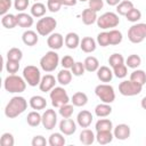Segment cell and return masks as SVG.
I'll return each mask as SVG.
<instances>
[{
  "label": "cell",
  "instance_id": "obj_49",
  "mask_svg": "<svg viewBox=\"0 0 146 146\" xmlns=\"http://www.w3.org/2000/svg\"><path fill=\"white\" fill-rule=\"evenodd\" d=\"M30 5V0H15L14 1V7L17 11H24L25 9H27Z\"/></svg>",
  "mask_w": 146,
  "mask_h": 146
},
{
  "label": "cell",
  "instance_id": "obj_47",
  "mask_svg": "<svg viewBox=\"0 0 146 146\" xmlns=\"http://www.w3.org/2000/svg\"><path fill=\"white\" fill-rule=\"evenodd\" d=\"M6 70H7V72L10 73V74H15V73H17L18 70H19V62L7 59V63H6Z\"/></svg>",
  "mask_w": 146,
  "mask_h": 146
},
{
  "label": "cell",
  "instance_id": "obj_27",
  "mask_svg": "<svg viewBox=\"0 0 146 146\" xmlns=\"http://www.w3.org/2000/svg\"><path fill=\"white\" fill-rule=\"evenodd\" d=\"M72 72L67 68H63L57 73V82L62 86H67L72 81Z\"/></svg>",
  "mask_w": 146,
  "mask_h": 146
},
{
  "label": "cell",
  "instance_id": "obj_45",
  "mask_svg": "<svg viewBox=\"0 0 146 146\" xmlns=\"http://www.w3.org/2000/svg\"><path fill=\"white\" fill-rule=\"evenodd\" d=\"M0 144H1V146H14V144H15L14 136L9 132L2 133V136L0 138Z\"/></svg>",
  "mask_w": 146,
  "mask_h": 146
},
{
  "label": "cell",
  "instance_id": "obj_20",
  "mask_svg": "<svg viewBox=\"0 0 146 146\" xmlns=\"http://www.w3.org/2000/svg\"><path fill=\"white\" fill-rule=\"evenodd\" d=\"M16 18H17V25L21 27H31L33 25V16L32 15L21 11L16 15Z\"/></svg>",
  "mask_w": 146,
  "mask_h": 146
},
{
  "label": "cell",
  "instance_id": "obj_16",
  "mask_svg": "<svg viewBox=\"0 0 146 146\" xmlns=\"http://www.w3.org/2000/svg\"><path fill=\"white\" fill-rule=\"evenodd\" d=\"M92 114L87 111V110H82L81 112H79L78 116H76V123L81 127V128H88L91 122H92Z\"/></svg>",
  "mask_w": 146,
  "mask_h": 146
},
{
  "label": "cell",
  "instance_id": "obj_2",
  "mask_svg": "<svg viewBox=\"0 0 146 146\" xmlns=\"http://www.w3.org/2000/svg\"><path fill=\"white\" fill-rule=\"evenodd\" d=\"M3 87L8 92L11 94H19L23 92L26 88V81L24 78L16 75V74H10L8 75L5 81H3Z\"/></svg>",
  "mask_w": 146,
  "mask_h": 146
},
{
  "label": "cell",
  "instance_id": "obj_8",
  "mask_svg": "<svg viewBox=\"0 0 146 146\" xmlns=\"http://www.w3.org/2000/svg\"><path fill=\"white\" fill-rule=\"evenodd\" d=\"M49 96H50V100H51V104H52L54 107L59 108L60 106L71 102L66 90L63 87H55L54 89L50 90Z\"/></svg>",
  "mask_w": 146,
  "mask_h": 146
},
{
  "label": "cell",
  "instance_id": "obj_19",
  "mask_svg": "<svg viewBox=\"0 0 146 146\" xmlns=\"http://www.w3.org/2000/svg\"><path fill=\"white\" fill-rule=\"evenodd\" d=\"M97 78L104 83L111 82L113 79V71L108 66H99L97 70Z\"/></svg>",
  "mask_w": 146,
  "mask_h": 146
},
{
  "label": "cell",
  "instance_id": "obj_29",
  "mask_svg": "<svg viewBox=\"0 0 146 146\" xmlns=\"http://www.w3.org/2000/svg\"><path fill=\"white\" fill-rule=\"evenodd\" d=\"M83 64H84L86 71H88V72H97V70L99 68V62L94 56H88L84 59Z\"/></svg>",
  "mask_w": 146,
  "mask_h": 146
},
{
  "label": "cell",
  "instance_id": "obj_52",
  "mask_svg": "<svg viewBox=\"0 0 146 146\" xmlns=\"http://www.w3.org/2000/svg\"><path fill=\"white\" fill-rule=\"evenodd\" d=\"M88 2H89V8L92 9L94 11H96V13L99 11L104 6L103 0H88Z\"/></svg>",
  "mask_w": 146,
  "mask_h": 146
},
{
  "label": "cell",
  "instance_id": "obj_15",
  "mask_svg": "<svg viewBox=\"0 0 146 146\" xmlns=\"http://www.w3.org/2000/svg\"><path fill=\"white\" fill-rule=\"evenodd\" d=\"M130 133H131L130 127H129L128 124H125V123L117 124V125L114 128V130H113L114 137H115L116 139H119V140H125V139H128V138L130 137Z\"/></svg>",
  "mask_w": 146,
  "mask_h": 146
},
{
  "label": "cell",
  "instance_id": "obj_26",
  "mask_svg": "<svg viewBox=\"0 0 146 146\" xmlns=\"http://www.w3.org/2000/svg\"><path fill=\"white\" fill-rule=\"evenodd\" d=\"M114 138V135L112 131H97L96 140L100 145H107L110 144Z\"/></svg>",
  "mask_w": 146,
  "mask_h": 146
},
{
  "label": "cell",
  "instance_id": "obj_14",
  "mask_svg": "<svg viewBox=\"0 0 146 146\" xmlns=\"http://www.w3.org/2000/svg\"><path fill=\"white\" fill-rule=\"evenodd\" d=\"M56 81L57 79H55L54 75L51 74H46L41 78V81L39 83V88L42 92H48L50 91L51 89L55 88V84H56Z\"/></svg>",
  "mask_w": 146,
  "mask_h": 146
},
{
  "label": "cell",
  "instance_id": "obj_33",
  "mask_svg": "<svg viewBox=\"0 0 146 146\" xmlns=\"http://www.w3.org/2000/svg\"><path fill=\"white\" fill-rule=\"evenodd\" d=\"M1 24L6 29H14L17 25L16 15H13V14H6V15H3L2 18H1Z\"/></svg>",
  "mask_w": 146,
  "mask_h": 146
},
{
  "label": "cell",
  "instance_id": "obj_10",
  "mask_svg": "<svg viewBox=\"0 0 146 146\" xmlns=\"http://www.w3.org/2000/svg\"><path fill=\"white\" fill-rule=\"evenodd\" d=\"M143 86L131 81V80H124L119 84V91L123 96H136L141 92Z\"/></svg>",
  "mask_w": 146,
  "mask_h": 146
},
{
  "label": "cell",
  "instance_id": "obj_35",
  "mask_svg": "<svg viewBox=\"0 0 146 146\" xmlns=\"http://www.w3.org/2000/svg\"><path fill=\"white\" fill-rule=\"evenodd\" d=\"M46 11H47L46 6L43 3H41V2H38V1L34 5H32V7H31V15L33 17H36V18L43 17Z\"/></svg>",
  "mask_w": 146,
  "mask_h": 146
},
{
  "label": "cell",
  "instance_id": "obj_46",
  "mask_svg": "<svg viewBox=\"0 0 146 146\" xmlns=\"http://www.w3.org/2000/svg\"><path fill=\"white\" fill-rule=\"evenodd\" d=\"M97 43L100 47H107V46H110V35H108V32H106V31L100 32L97 35Z\"/></svg>",
  "mask_w": 146,
  "mask_h": 146
},
{
  "label": "cell",
  "instance_id": "obj_24",
  "mask_svg": "<svg viewBox=\"0 0 146 146\" xmlns=\"http://www.w3.org/2000/svg\"><path fill=\"white\" fill-rule=\"evenodd\" d=\"M79 139H80V141L83 145H91L95 141L96 136H95V133H94L92 130H90V129H83L81 131L80 136H79Z\"/></svg>",
  "mask_w": 146,
  "mask_h": 146
},
{
  "label": "cell",
  "instance_id": "obj_13",
  "mask_svg": "<svg viewBox=\"0 0 146 146\" xmlns=\"http://www.w3.org/2000/svg\"><path fill=\"white\" fill-rule=\"evenodd\" d=\"M65 43L64 38L60 33H51L48 39H47V44L51 50H58L63 47V44Z\"/></svg>",
  "mask_w": 146,
  "mask_h": 146
},
{
  "label": "cell",
  "instance_id": "obj_48",
  "mask_svg": "<svg viewBox=\"0 0 146 146\" xmlns=\"http://www.w3.org/2000/svg\"><path fill=\"white\" fill-rule=\"evenodd\" d=\"M62 2L60 0H48L47 1V9L51 13H57L59 11L60 7H62Z\"/></svg>",
  "mask_w": 146,
  "mask_h": 146
},
{
  "label": "cell",
  "instance_id": "obj_39",
  "mask_svg": "<svg viewBox=\"0 0 146 146\" xmlns=\"http://www.w3.org/2000/svg\"><path fill=\"white\" fill-rule=\"evenodd\" d=\"M23 58V52L19 48H10L7 52V59H10V60H17V62H21V59Z\"/></svg>",
  "mask_w": 146,
  "mask_h": 146
},
{
  "label": "cell",
  "instance_id": "obj_41",
  "mask_svg": "<svg viewBox=\"0 0 146 146\" xmlns=\"http://www.w3.org/2000/svg\"><path fill=\"white\" fill-rule=\"evenodd\" d=\"M125 17H127V19L129 21V22H131V23H137L140 18H141V11L139 10V9H137V8H132L127 15H125Z\"/></svg>",
  "mask_w": 146,
  "mask_h": 146
},
{
  "label": "cell",
  "instance_id": "obj_40",
  "mask_svg": "<svg viewBox=\"0 0 146 146\" xmlns=\"http://www.w3.org/2000/svg\"><path fill=\"white\" fill-rule=\"evenodd\" d=\"M108 64H110V66H111L112 68L115 67V66H117V65L124 64V57H123L121 54L115 52V54H113V55L110 56V58H108Z\"/></svg>",
  "mask_w": 146,
  "mask_h": 146
},
{
  "label": "cell",
  "instance_id": "obj_58",
  "mask_svg": "<svg viewBox=\"0 0 146 146\" xmlns=\"http://www.w3.org/2000/svg\"><path fill=\"white\" fill-rule=\"evenodd\" d=\"M35 1H38V0H35Z\"/></svg>",
  "mask_w": 146,
  "mask_h": 146
},
{
  "label": "cell",
  "instance_id": "obj_56",
  "mask_svg": "<svg viewBox=\"0 0 146 146\" xmlns=\"http://www.w3.org/2000/svg\"><path fill=\"white\" fill-rule=\"evenodd\" d=\"M140 106H141L144 110H146V96L141 99V102H140Z\"/></svg>",
  "mask_w": 146,
  "mask_h": 146
},
{
  "label": "cell",
  "instance_id": "obj_43",
  "mask_svg": "<svg viewBox=\"0 0 146 146\" xmlns=\"http://www.w3.org/2000/svg\"><path fill=\"white\" fill-rule=\"evenodd\" d=\"M113 74L119 78V79H123L127 76L128 74V70H127V65L125 64H121V65H117L115 67H113Z\"/></svg>",
  "mask_w": 146,
  "mask_h": 146
},
{
  "label": "cell",
  "instance_id": "obj_51",
  "mask_svg": "<svg viewBox=\"0 0 146 146\" xmlns=\"http://www.w3.org/2000/svg\"><path fill=\"white\" fill-rule=\"evenodd\" d=\"M11 5H13L11 0H0V14H1V16L7 14V11L10 9Z\"/></svg>",
  "mask_w": 146,
  "mask_h": 146
},
{
  "label": "cell",
  "instance_id": "obj_17",
  "mask_svg": "<svg viewBox=\"0 0 146 146\" xmlns=\"http://www.w3.org/2000/svg\"><path fill=\"white\" fill-rule=\"evenodd\" d=\"M22 40L23 42L29 46V47H32V46H35L39 41V36H38V32H34L32 30H27L25 31L23 34H22Z\"/></svg>",
  "mask_w": 146,
  "mask_h": 146
},
{
  "label": "cell",
  "instance_id": "obj_1",
  "mask_svg": "<svg viewBox=\"0 0 146 146\" xmlns=\"http://www.w3.org/2000/svg\"><path fill=\"white\" fill-rule=\"evenodd\" d=\"M26 108H27L26 99L24 97H22V96H15L6 105L5 115L7 117H9V119H15L18 115H21L22 113H24Z\"/></svg>",
  "mask_w": 146,
  "mask_h": 146
},
{
  "label": "cell",
  "instance_id": "obj_50",
  "mask_svg": "<svg viewBox=\"0 0 146 146\" xmlns=\"http://www.w3.org/2000/svg\"><path fill=\"white\" fill-rule=\"evenodd\" d=\"M74 63H75V62H74L73 57H72V56H70V55L64 56V57L62 58V60H60V64H62L63 68H67V70L72 68V66H73V64H74Z\"/></svg>",
  "mask_w": 146,
  "mask_h": 146
},
{
  "label": "cell",
  "instance_id": "obj_42",
  "mask_svg": "<svg viewBox=\"0 0 146 146\" xmlns=\"http://www.w3.org/2000/svg\"><path fill=\"white\" fill-rule=\"evenodd\" d=\"M74 105L72 104H65V105H63V106H60L59 107V114L64 117V119H67V117H71L72 116V114H73V112H74V107H73Z\"/></svg>",
  "mask_w": 146,
  "mask_h": 146
},
{
  "label": "cell",
  "instance_id": "obj_11",
  "mask_svg": "<svg viewBox=\"0 0 146 146\" xmlns=\"http://www.w3.org/2000/svg\"><path fill=\"white\" fill-rule=\"evenodd\" d=\"M43 128H46L47 130H52L57 123V114L54 110L48 108L44 111V113L42 114V121H41Z\"/></svg>",
  "mask_w": 146,
  "mask_h": 146
},
{
  "label": "cell",
  "instance_id": "obj_31",
  "mask_svg": "<svg viewBox=\"0 0 146 146\" xmlns=\"http://www.w3.org/2000/svg\"><path fill=\"white\" fill-rule=\"evenodd\" d=\"M133 8V3L130 0H123L116 6V13L121 16H125Z\"/></svg>",
  "mask_w": 146,
  "mask_h": 146
},
{
  "label": "cell",
  "instance_id": "obj_28",
  "mask_svg": "<svg viewBox=\"0 0 146 146\" xmlns=\"http://www.w3.org/2000/svg\"><path fill=\"white\" fill-rule=\"evenodd\" d=\"M111 113H112V107H111V105L107 104V103L98 104V105L95 107V114H96L98 117H106V116H108Z\"/></svg>",
  "mask_w": 146,
  "mask_h": 146
},
{
  "label": "cell",
  "instance_id": "obj_57",
  "mask_svg": "<svg viewBox=\"0 0 146 146\" xmlns=\"http://www.w3.org/2000/svg\"><path fill=\"white\" fill-rule=\"evenodd\" d=\"M79 1H82L83 2V1H87V0H79Z\"/></svg>",
  "mask_w": 146,
  "mask_h": 146
},
{
  "label": "cell",
  "instance_id": "obj_3",
  "mask_svg": "<svg viewBox=\"0 0 146 146\" xmlns=\"http://www.w3.org/2000/svg\"><path fill=\"white\" fill-rule=\"evenodd\" d=\"M58 64H59V56L55 50L47 51L40 59V67L47 73L55 71Z\"/></svg>",
  "mask_w": 146,
  "mask_h": 146
},
{
  "label": "cell",
  "instance_id": "obj_36",
  "mask_svg": "<svg viewBox=\"0 0 146 146\" xmlns=\"http://www.w3.org/2000/svg\"><path fill=\"white\" fill-rule=\"evenodd\" d=\"M96 131H112L113 129V123L108 119H99L96 122Z\"/></svg>",
  "mask_w": 146,
  "mask_h": 146
},
{
  "label": "cell",
  "instance_id": "obj_53",
  "mask_svg": "<svg viewBox=\"0 0 146 146\" xmlns=\"http://www.w3.org/2000/svg\"><path fill=\"white\" fill-rule=\"evenodd\" d=\"M31 144H32V146H46L47 140H46V138L43 136L39 135V136H34L33 137Z\"/></svg>",
  "mask_w": 146,
  "mask_h": 146
},
{
  "label": "cell",
  "instance_id": "obj_25",
  "mask_svg": "<svg viewBox=\"0 0 146 146\" xmlns=\"http://www.w3.org/2000/svg\"><path fill=\"white\" fill-rule=\"evenodd\" d=\"M71 102H72V104L74 106L82 107L88 103V96L82 91H78V92L73 94V96L71 98Z\"/></svg>",
  "mask_w": 146,
  "mask_h": 146
},
{
  "label": "cell",
  "instance_id": "obj_34",
  "mask_svg": "<svg viewBox=\"0 0 146 146\" xmlns=\"http://www.w3.org/2000/svg\"><path fill=\"white\" fill-rule=\"evenodd\" d=\"M130 80L140 86H144L146 83V73L143 70H135L130 74Z\"/></svg>",
  "mask_w": 146,
  "mask_h": 146
},
{
  "label": "cell",
  "instance_id": "obj_44",
  "mask_svg": "<svg viewBox=\"0 0 146 146\" xmlns=\"http://www.w3.org/2000/svg\"><path fill=\"white\" fill-rule=\"evenodd\" d=\"M84 71H86V68H84V64H83L82 62H75V63L73 64L72 68H71L72 74L75 75V76H81V75H83V74H84Z\"/></svg>",
  "mask_w": 146,
  "mask_h": 146
},
{
  "label": "cell",
  "instance_id": "obj_4",
  "mask_svg": "<svg viewBox=\"0 0 146 146\" xmlns=\"http://www.w3.org/2000/svg\"><path fill=\"white\" fill-rule=\"evenodd\" d=\"M57 26V21L50 16H43L36 22V32L41 36L50 35Z\"/></svg>",
  "mask_w": 146,
  "mask_h": 146
},
{
  "label": "cell",
  "instance_id": "obj_55",
  "mask_svg": "<svg viewBox=\"0 0 146 146\" xmlns=\"http://www.w3.org/2000/svg\"><path fill=\"white\" fill-rule=\"evenodd\" d=\"M106 2L110 6H117L121 2V0H106Z\"/></svg>",
  "mask_w": 146,
  "mask_h": 146
},
{
  "label": "cell",
  "instance_id": "obj_38",
  "mask_svg": "<svg viewBox=\"0 0 146 146\" xmlns=\"http://www.w3.org/2000/svg\"><path fill=\"white\" fill-rule=\"evenodd\" d=\"M140 64H141V58L136 54L128 56V58L125 59V65L127 67H130V68H137Z\"/></svg>",
  "mask_w": 146,
  "mask_h": 146
},
{
  "label": "cell",
  "instance_id": "obj_12",
  "mask_svg": "<svg viewBox=\"0 0 146 146\" xmlns=\"http://www.w3.org/2000/svg\"><path fill=\"white\" fill-rule=\"evenodd\" d=\"M59 130H60V132L63 135L71 136V135H73L76 131V123L72 119H70V117L63 119L59 122Z\"/></svg>",
  "mask_w": 146,
  "mask_h": 146
},
{
  "label": "cell",
  "instance_id": "obj_18",
  "mask_svg": "<svg viewBox=\"0 0 146 146\" xmlns=\"http://www.w3.org/2000/svg\"><path fill=\"white\" fill-rule=\"evenodd\" d=\"M96 41L95 39H92L91 36H84L82 38V40L80 41V48L83 52H92L96 50Z\"/></svg>",
  "mask_w": 146,
  "mask_h": 146
},
{
  "label": "cell",
  "instance_id": "obj_9",
  "mask_svg": "<svg viewBox=\"0 0 146 146\" xmlns=\"http://www.w3.org/2000/svg\"><path fill=\"white\" fill-rule=\"evenodd\" d=\"M23 78L29 86L36 87V86H39V83L41 81L40 70L34 65H27L23 70Z\"/></svg>",
  "mask_w": 146,
  "mask_h": 146
},
{
  "label": "cell",
  "instance_id": "obj_7",
  "mask_svg": "<svg viewBox=\"0 0 146 146\" xmlns=\"http://www.w3.org/2000/svg\"><path fill=\"white\" fill-rule=\"evenodd\" d=\"M95 94L97 95V97L103 102V103H107L111 104L114 102L115 99V91L114 88L107 83H102L96 86L95 88Z\"/></svg>",
  "mask_w": 146,
  "mask_h": 146
},
{
  "label": "cell",
  "instance_id": "obj_54",
  "mask_svg": "<svg viewBox=\"0 0 146 146\" xmlns=\"http://www.w3.org/2000/svg\"><path fill=\"white\" fill-rule=\"evenodd\" d=\"M60 2H62V5L70 7V6H75L78 0H60Z\"/></svg>",
  "mask_w": 146,
  "mask_h": 146
},
{
  "label": "cell",
  "instance_id": "obj_37",
  "mask_svg": "<svg viewBox=\"0 0 146 146\" xmlns=\"http://www.w3.org/2000/svg\"><path fill=\"white\" fill-rule=\"evenodd\" d=\"M108 35H110V44L116 46V44H119V43L122 42L123 36H122V33L120 31L113 29V30H111L108 32Z\"/></svg>",
  "mask_w": 146,
  "mask_h": 146
},
{
  "label": "cell",
  "instance_id": "obj_32",
  "mask_svg": "<svg viewBox=\"0 0 146 146\" xmlns=\"http://www.w3.org/2000/svg\"><path fill=\"white\" fill-rule=\"evenodd\" d=\"M65 138L63 136L62 132H55L51 133L49 139H48V144L50 146H64L65 145Z\"/></svg>",
  "mask_w": 146,
  "mask_h": 146
},
{
  "label": "cell",
  "instance_id": "obj_22",
  "mask_svg": "<svg viewBox=\"0 0 146 146\" xmlns=\"http://www.w3.org/2000/svg\"><path fill=\"white\" fill-rule=\"evenodd\" d=\"M29 104H30V106H31L33 110L39 111V110H44V108H46V106H47V100H46L44 97L36 95V96H33V97L30 98Z\"/></svg>",
  "mask_w": 146,
  "mask_h": 146
},
{
  "label": "cell",
  "instance_id": "obj_30",
  "mask_svg": "<svg viewBox=\"0 0 146 146\" xmlns=\"http://www.w3.org/2000/svg\"><path fill=\"white\" fill-rule=\"evenodd\" d=\"M42 121V115H40V113L38 111H32L27 114L26 117V122L30 127H38Z\"/></svg>",
  "mask_w": 146,
  "mask_h": 146
},
{
  "label": "cell",
  "instance_id": "obj_6",
  "mask_svg": "<svg viewBox=\"0 0 146 146\" xmlns=\"http://www.w3.org/2000/svg\"><path fill=\"white\" fill-rule=\"evenodd\" d=\"M119 23H120L119 15L113 13V11L104 13L103 15H100L97 18V25H98V27H100L103 30L116 27L119 25Z\"/></svg>",
  "mask_w": 146,
  "mask_h": 146
},
{
  "label": "cell",
  "instance_id": "obj_21",
  "mask_svg": "<svg viewBox=\"0 0 146 146\" xmlns=\"http://www.w3.org/2000/svg\"><path fill=\"white\" fill-rule=\"evenodd\" d=\"M81 18H82V23L84 25H91L94 23L97 22V13L94 11L92 9L90 8H87L82 11V15H81Z\"/></svg>",
  "mask_w": 146,
  "mask_h": 146
},
{
  "label": "cell",
  "instance_id": "obj_23",
  "mask_svg": "<svg viewBox=\"0 0 146 146\" xmlns=\"http://www.w3.org/2000/svg\"><path fill=\"white\" fill-rule=\"evenodd\" d=\"M64 41H65V46L68 49H75L78 46H80V41L81 40H80V38H79V35L76 33L70 32V33H67L65 35Z\"/></svg>",
  "mask_w": 146,
  "mask_h": 146
},
{
  "label": "cell",
  "instance_id": "obj_5",
  "mask_svg": "<svg viewBox=\"0 0 146 146\" xmlns=\"http://www.w3.org/2000/svg\"><path fill=\"white\" fill-rule=\"evenodd\" d=\"M146 38V24L137 23L129 27L128 30V39L132 43H140Z\"/></svg>",
  "mask_w": 146,
  "mask_h": 146
}]
</instances>
